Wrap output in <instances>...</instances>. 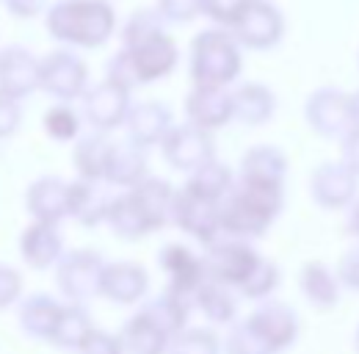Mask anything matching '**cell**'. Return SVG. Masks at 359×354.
Segmentation results:
<instances>
[{
  "label": "cell",
  "instance_id": "cell-39",
  "mask_svg": "<svg viewBox=\"0 0 359 354\" xmlns=\"http://www.w3.org/2000/svg\"><path fill=\"white\" fill-rule=\"evenodd\" d=\"M224 354H271L269 343L252 327L249 318L235 321L224 338Z\"/></svg>",
  "mask_w": 359,
  "mask_h": 354
},
{
  "label": "cell",
  "instance_id": "cell-4",
  "mask_svg": "<svg viewBox=\"0 0 359 354\" xmlns=\"http://www.w3.org/2000/svg\"><path fill=\"white\" fill-rule=\"evenodd\" d=\"M241 44L224 28H208L191 42V78L194 86L226 88L241 75Z\"/></svg>",
  "mask_w": 359,
  "mask_h": 354
},
{
  "label": "cell",
  "instance_id": "cell-9",
  "mask_svg": "<svg viewBox=\"0 0 359 354\" xmlns=\"http://www.w3.org/2000/svg\"><path fill=\"white\" fill-rule=\"evenodd\" d=\"M39 88L61 103L81 100L89 88V70L72 50H55L39 64Z\"/></svg>",
  "mask_w": 359,
  "mask_h": 354
},
{
  "label": "cell",
  "instance_id": "cell-32",
  "mask_svg": "<svg viewBox=\"0 0 359 354\" xmlns=\"http://www.w3.org/2000/svg\"><path fill=\"white\" fill-rule=\"evenodd\" d=\"M194 308L216 327H232L238 318V299H235L232 288H226L222 282H213V280H208L196 291Z\"/></svg>",
  "mask_w": 359,
  "mask_h": 354
},
{
  "label": "cell",
  "instance_id": "cell-16",
  "mask_svg": "<svg viewBox=\"0 0 359 354\" xmlns=\"http://www.w3.org/2000/svg\"><path fill=\"white\" fill-rule=\"evenodd\" d=\"M39 58L25 47H3L0 50V91L22 100L39 88Z\"/></svg>",
  "mask_w": 359,
  "mask_h": 354
},
{
  "label": "cell",
  "instance_id": "cell-46",
  "mask_svg": "<svg viewBox=\"0 0 359 354\" xmlns=\"http://www.w3.org/2000/svg\"><path fill=\"white\" fill-rule=\"evenodd\" d=\"M334 274H337L340 285H346V288H351V291H359V244L351 247V249L340 258Z\"/></svg>",
  "mask_w": 359,
  "mask_h": 354
},
{
  "label": "cell",
  "instance_id": "cell-47",
  "mask_svg": "<svg viewBox=\"0 0 359 354\" xmlns=\"http://www.w3.org/2000/svg\"><path fill=\"white\" fill-rule=\"evenodd\" d=\"M0 3L11 17H20V20H31L45 8V0H0Z\"/></svg>",
  "mask_w": 359,
  "mask_h": 354
},
{
  "label": "cell",
  "instance_id": "cell-50",
  "mask_svg": "<svg viewBox=\"0 0 359 354\" xmlns=\"http://www.w3.org/2000/svg\"><path fill=\"white\" fill-rule=\"evenodd\" d=\"M351 111H354V119H357V128H359V88L351 91Z\"/></svg>",
  "mask_w": 359,
  "mask_h": 354
},
{
  "label": "cell",
  "instance_id": "cell-23",
  "mask_svg": "<svg viewBox=\"0 0 359 354\" xmlns=\"http://www.w3.org/2000/svg\"><path fill=\"white\" fill-rule=\"evenodd\" d=\"M130 194H133V199L138 202L141 214L149 221L152 232L172 224V211H175L177 188L169 180H163V177H144L138 185L130 188Z\"/></svg>",
  "mask_w": 359,
  "mask_h": 354
},
{
  "label": "cell",
  "instance_id": "cell-41",
  "mask_svg": "<svg viewBox=\"0 0 359 354\" xmlns=\"http://www.w3.org/2000/svg\"><path fill=\"white\" fill-rule=\"evenodd\" d=\"M246 3H249V0H202V14H205L208 20H213L219 28L229 31Z\"/></svg>",
  "mask_w": 359,
  "mask_h": 354
},
{
  "label": "cell",
  "instance_id": "cell-18",
  "mask_svg": "<svg viewBox=\"0 0 359 354\" xmlns=\"http://www.w3.org/2000/svg\"><path fill=\"white\" fill-rule=\"evenodd\" d=\"M128 128V141L138 144L141 150L158 144L166 138V133L172 131V111L169 105L158 103V100H147V103H135L130 105V114L125 119Z\"/></svg>",
  "mask_w": 359,
  "mask_h": 354
},
{
  "label": "cell",
  "instance_id": "cell-19",
  "mask_svg": "<svg viewBox=\"0 0 359 354\" xmlns=\"http://www.w3.org/2000/svg\"><path fill=\"white\" fill-rule=\"evenodd\" d=\"M25 208L34 221L55 224L69 216V183L61 177H39L25 194Z\"/></svg>",
  "mask_w": 359,
  "mask_h": 354
},
{
  "label": "cell",
  "instance_id": "cell-24",
  "mask_svg": "<svg viewBox=\"0 0 359 354\" xmlns=\"http://www.w3.org/2000/svg\"><path fill=\"white\" fill-rule=\"evenodd\" d=\"M229 94H232V119L241 125L260 128L276 111V94L263 84H241Z\"/></svg>",
  "mask_w": 359,
  "mask_h": 354
},
{
  "label": "cell",
  "instance_id": "cell-49",
  "mask_svg": "<svg viewBox=\"0 0 359 354\" xmlns=\"http://www.w3.org/2000/svg\"><path fill=\"white\" fill-rule=\"evenodd\" d=\"M346 227H348V232L354 235L359 241V199L348 208V219H346Z\"/></svg>",
  "mask_w": 359,
  "mask_h": 354
},
{
  "label": "cell",
  "instance_id": "cell-33",
  "mask_svg": "<svg viewBox=\"0 0 359 354\" xmlns=\"http://www.w3.org/2000/svg\"><path fill=\"white\" fill-rule=\"evenodd\" d=\"M111 150H114V141H108L105 133L83 136L72 150V161H75V169H78L81 180L105 183V169H108Z\"/></svg>",
  "mask_w": 359,
  "mask_h": 354
},
{
  "label": "cell",
  "instance_id": "cell-27",
  "mask_svg": "<svg viewBox=\"0 0 359 354\" xmlns=\"http://www.w3.org/2000/svg\"><path fill=\"white\" fill-rule=\"evenodd\" d=\"M299 288H302V296L307 299V305L315 310H332L340 302V280L320 261L304 263L302 274H299Z\"/></svg>",
  "mask_w": 359,
  "mask_h": 354
},
{
  "label": "cell",
  "instance_id": "cell-42",
  "mask_svg": "<svg viewBox=\"0 0 359 354\" xmlns=\"http://www.w3.org/2000/svg\"><path fill=\"white\" fill-rule=\"evenodd\" d=\"M155 8L166 22H191L202 14V0H155Z\"/></svg>",
  "mask_w": 359,
  "mask_h": 354
},
{
  "label": "cell",
  "instance_id": "cell-5",
  "mask_svg": "<svg viewBox=\"0 0 359 354\" xmlns=\"http://www.w3.org/2000/svg\"><path fill=\"white\" fill-rule=\"evenodd\" d=\"M304 119L318 136L343 141L357 128L354 111H351V94L334 86H320L304 103Z\"/></svg>",
  "mask_w": 359,
  "mask_h": 354
},
{
  "label": "cell",
  "instance_id": "cell-28",
  "mask_svg": "<svg viewBox=\"0 0 359 354\" xmlns=\"http://www.w3.org/2000/svg\"><path fill=\"white\" fill-rule=\"evenodd\" d=\"M194 310V302L182 299L172 291H163L147 302H141L138 313L147 315L158 329H163L169 338H177L182 329H188V315Z\"/></svg>",
  "mask_w": 359,
  "mask_h": 354
},
{
  "label": "cell",
  "instance_id": "cell-26",
  "mask_svg": "<svg viewBox=\"0 0 359 354\" xmlns=\"http://www.w3.org/2000/svg\"><path fill=\"white\" fill-rule=\"evenodd\" d=\"M147 175V155L133 141H114L108 169H105V183L130 191Z\"/></svg>",
  "mask_w": 359,
  "mask_h": 354
},
{
  "label": "cell",
  "instance_id": "cell-20",
  "mask_svg": "<svg viewBox=\"0 0 359 354\" xmlns=\"http://www.w3.org/2000/svg\"><path fill=\"white\" fill-rule=\"evenodd\" d=\"M149 291V274L141 263L119 261L105 266L102 274V296L116 305H138Z\"/></svg>",
  "mask_w": 359,
  "mask_h": 354
},
{
  "label": "cell",
  "instance_id": "cell-21",
  "mask_svg": "<svg viewBox=\"0 0 359 354\" xmlns=\"http://www.w3.org/2000/svg\"><path fill=\"white\" fill-rule=\"evenodd\" d=\"M114 194L108 191V183L97 180H75L69 183V219L83 227H97L108 221Z\"/></svg>",
  "mask_w": 359,
  "mask_h": 354
},
{
  "label": "cell",
  "instance_id": "cell-1",
  "mask_svg": "<svg viewBox=\"0 0 359 354\" xmlns=\"http://www.w3.org/2000/svg\"><path fill=\"white\" fill-rule=\"evenodd\" d=\"M222 208V235L249 241L269 232V227L285 208V185L235 180Z\"/></svg>",
  "mask_w": 359,
  "mask_h": 354
},
{
  "label": "cell",
  "instance_id": "cell-51",
  "mask_svg": "<svg viewBox=\"0 0 359 354\" xmlns=\"http://www.w3.org/2000/svg\"><path fill=\"white\" fill-rule=\"evenodd\" d=\"M354 352L359 354V327H357V332H354Z\"/></svg>",
  "mask_w": 359,
  "mask_h": 354
},
{
  "label": "cell",
  "instance_id": "cell-48",
  "mask_svg": "<svg viewBox=\"0 0 359 354\" xmlns=\"http://www.w3.org/2000/svg\"><path fill=\"white\" fill-rule=\"evenodd\" d=\"M340 144H343V155H340V161L359 177V128H354Z\"/></svg>",
  "mask_w": 359,
  "mask_h": 354
},
{
  "label": "cell",
  "instance_id": "cell-38",
  "mask_svg": "<svg viewBox=\"0 0 359 354\" xmlns=\"http://www.w3.org/2000/svg\"><path fill=\"white\" fill-rule=\"evenodd\" d=\"M169 354H222V341L208 327H188L172 338Z\"/></svg>",
  "mask_w": 359,
  "mask_h": 354
},
{
  "label": "cell",
  "instance_id": "cell-15",
  "mask_svg": "<svg viewBox=\"0 0 359 354\" xmlns=\"http://www.w3.org/2000/svg\"><path fill=\"white\" fill-rule=\"evenodd\" d=\"M249 321L260 332V338L269 343L271 354L290 349L299 341V332H302L296 310L287 308L285 302H276V299H266L260 308L249 315Z\"/></svg>",
  "mask_w": 359,
  "mask_h": 354
},
{
  "label": "cell",
  "instance_id": "cell-25",
  "mask_svg": "<svg viewBox=\"0 0 359 354\" xmlns=\"http://www.w3.org/2000/svg\"><path fill=\"white\" fill-rule=\"evenodd\" d=\"M285 177H287V158H285L282 150H276L271 144L252 147L241 158V175H238V180L266 183V185H285Z\"/></svg>",
  "mask_w": 359,
  "mask_h": 354
},
{
  "label": "cell",
  "instance_id": "cell-44",
  "mask_svg": "<svg viewBox=\"0 0 359 354\" xmlns=\"http://www.w3.org/2000/svg\"><path fill=\"white\" fill-rule=\"evenodd\" d=\"M22 294V277L17 268L0 263V310L14 305Z\"/></svg>",
  "mask_w": 359,
  "mask_h": 354
},
{
  "label": "cell",
  "instance_id": "cell-36",
  "mask_svg": "<svg viewBox=\"0 0 359 354\" xmlns=\"http://www.w3.org/2000/svg\"><path fill=\"white\" fill-rule=\"evenodd\" d=\"M161 34H166V20L158 14V8H138L122 28V47H138Z\"/></svg>",
  "mask_w": 359,
  "mask_h": 354
},
{
  "label": "cell",
  "instance_id": "cell-29",
  "mask_svg": "<svg viewBox=\"0 0 359 354\" xmlns=\"http://www.w3.org/2000/svg\"><path fill=\"white\" fill-rule=\"evenodd\" d=\"M119 341L128 354H169V346H172V338L141 313L125 321Z\"/></svg>",
  "mask_w": 359,
  "mask_h": 354
},
{
  "label": "cell",
  "instance_id": "cell-22",
  "mask_svg": "<svg viewBox=\"0 0 359 354\" xmlns=\"http://www.w3.org/2000/svg\"><path fill=\"white\" fill-rule=\"evenodd\" d=\"M20 255L31 268H50L64 258V238L55 224L31 221L20 235Z\"/></svg>",
  "mask_w": 359,
  "mask_h": 354
},
{
  "label": "cell",
  "instance_id": "cell-14",
  "mask_svg": "<svg viewBox=\"0 0 359 354\" xmlns=\"http://www.w3.org/2000/svg\"><path fill=\"white\" fill-rule=\"evenodd\" d=\"M172 224L196 238L199 244L210 247L222 238V208L216 202L199 199L180 188L175 197V211H172Z\"/></svg>",
  "mask_w": 359,
  "mask_h": 354
},
{
  "label": "cell",
  "instance_id": "cell-2",
  "mask_svg": "<svg viewBox=\"0 0 359 354\" xmlns=\"http://www.w3.org/2000/svg\"><path fill=\"white\" fill-rule=\"evenodd\" d=\"M116 31L108 0H61L47 11V34L69 47H102Z\"/></svg>",
  "mask_w": 359,
  "mask_h": 354
},
{
  "label": "cell",
  "instance_id": "cell-31",
  "mask_svg": "<svg viewBox=\"0 0 359 354\" xmlns=\"http://www.w3.org/2000/svg\"><path fill=\"white\" fill-rule=\"evenodd\" d=\"M61 308L53 296L47 294H34L20 305V329L36 341H50L55 321L61 315Z\"/></svg>",
  "mask_w": 359,
  "mask_h": 354
},
{
  "label": "cell",
  "instance_id": "cell-10",
  "mask_svg": "<svg viewBox=\"0 0 359 354\" xmlns=\"http://www.w3.org/2000/svg\"><path fill=\"white\" fill-rule=\"evenodd\" d=\"M205 258V268H208V280L222 282L226 288L238 291L241 282L249 277V271L260 261L257 249L249 241H238V238H226L222 235L216 244L208 247Z\"/></svg>",
  "mask_w": 359,
  "mask_h": 354
},
{
  "label": "cell",
  "instance_id": "cell-7",
  "mask_svg": "<svg viewBox=\"0 0 359 354\" xmlns=\"http://www.w3.org/2000/svg\"><path fill=\"white\" fill-rule=\"evenodd\" d=\"M235 42L246 50H269L285 34V17L269 0H249L229 28Z\"/></svg>",
  "mask_w": 359,
  "mask_h": 354
},
{
  "label": "cell",
  "instance_id": "cell-8",
  "mask_svg": "<svg viewBox=\"0 0 359 354\" xmlns=\"http://www.w3.org/2000/svg\"><path fill=\"white\" fill-rule=\"evenodd\" d=\"M161 152L172 169L191 175L208 166L210 161H216V141H213V133L185 122V125H175L166 133V138L161 141Z\"/></svg>",
  "mask_w": 359,
  "mask_h": 354
},
{
  "label": "cell",
  "instance_id": "cell-37",
  "mask_svg": "<svg viewBox=\"0 0 359 354\" xmlns=\"http://www.w3.org/2000/svg\"><path fill=\"white\" fill-rule=\"evenodd\" d=\"M279 277H282V274H279L276 263L260 255V261L249 271V277L241 282L238 294H241L243 299H252V302H266L271 294L279 288Z\"/></svg>",
  "mask_w": 359,
  "mask_h": 354
},
{
  "label": "cell",
  "instance_id": "cell-3",
  "mask_svg": "<svg viewBox=\"0 0 359 354\" xmlns=\"http://www.w3.org/2000/svg\"><path fill=\"white\" fill-rule=\"evenodd\" d=\"M180 50L177 42L169 34H161L149 42L138 47H122L111 61H108V81H116L119 86L130 88L155 84L166 78L177 67Z\"/></svg>",
  "mask_w": 359,
  "mask_h": 354
},
{
  "label": "cell",
  "instance_id": "cell-6",
  "mask_svg": "<svg viewBox=\"0 0 359 354\" xmlns=\"http://www.w3.org/2000/svg\"><path fill=\"white\" fill-rule=\"evenodd\" d=\"M105 261L100 252L91 249H75L67 252L58 268H55V282L58 291L72 302V305H83L94 299L102 291V274H105Z\"/></svg>",
  "mask_w": 359,
  "mask_h": 354
},
{
  "label": "cell",
  "instance_id": "cell-34",
  "mask_svg": "<svg viewBox=\"0 0 359 354\" xmlns=\"http://www.w3.org/2000/svg\"><path fill=\"white\" fill-rule=\"evenodd\" d=\"M232 185H235L232 169L224 166V164H219V161H210L208 166L191 172V175H188V183H185L182 188H185L188 194L199 197V199H208V202L222 205L224 197L232 191Z\"/></svg>",
  "mask_w": 359,
  "mask_h": 354
},
{
  "label": "cell",
  "instance_id": "cell-12",
  "mask_svg": "<svg viewBox=\"0 0 359 354\" xmlns=\"http://www.w3.org/2000/svg\"><path fill=\"white\" fill-rule=\"evenodd\" d=\"M130 88L119 86L116 81H100L83 94V114L97 133H111L125 125L130 114Z\"/></svg>",
  "mask_w": 359,
  "mask_h": 354
},
{
  "label": "cell",
  "instance_id": "cell-45",
  "mask_svg": "<svg viewBox=\"0 0 359 354\" xmlns=\"http://www.w3.org/2000/svg\"><path fill=\"white\" fill-rule=\"evenodd\" d=\"M20 119H22L20 100H14V97L0 91V138H8L11 133H17Z\"/></svg>",
  "mask_w": 359,
  "mask_h": 354
},
{
  "label": "cell",
  "instance_id": "cell-30",
  "mask_svg": "<svg viewBox=\"0 0 359 354\" xmlns=\"http://www.w3.org/2000/svg\"><path fill=\"white\" fill-rule=\"evenodd\" d=\"M91 332H94V324H91V315L86 313V308L69 302L61 308L55 329L50 335V343L58 346L61 352H81V346L86 343Z\"/></svg>",
  "mask_w": 359,
  "mask_h": 354
},
{
  "label": "cell",
  "instance_id": "cell-43",
  "mask_svg": "<svg viewBox=\"0 0 359 354\" xmlns=\"http://www.w3.org/2000/svg\"><path fill=\"white\" fill-rule=\"evenodd\" d=\"M78 354H125V346H122L119 335H111L105 329H94Z\"/></svg>",
  "mask_w": 359,
  "mask_h": 354
},
{
  "label": "cell",
  "instance_id": "cell-13",
  "mask_svg": "<svg viewBox=\"0 0 359 354\" xmlns=\"http://www.w3.org/2000/svg\"><path fill=\"white\" fill-rule=\"evenodd\" d=\"M359 177L343 161H326L310 175V197L326 211H343L357 202Z\"/></svg>",
  "mask_w": 359,
  "mask_h": 354
},
{
  "label": "cell",
  "instance_id": "cell-35",
  "mask_svg": "<svg viewBox=\"0 0 359 354\" xmlns=\"http://www.w3.org/2000/svg\"><path fill=\"white\" fill-rule=\"evenodd\" d=\"M108 224L125 241H135V238H144V235L152 232L149 221L141 214V208H138V202L133 199L130 191L114 194V202H111V211H108Z\"/></svg>",
  "mask_w": 359,
  "mask_h": 354
},
{
  "label": "cell",
  "instance_id": "cell-40",
  "mask_svg": "<svg viewBox=\"0 0 359 354\" xmlns=\"http://www.w3.org/2000/svg\"><path fill=\"white\" fill-rule=\"evenodd\" d=\"M42 125H45V133L50 138L72 141V138H78V131H81V117L69 103H58L45 114Z\"/></svg>",
  "mask_w": 359,
  "mask_h": 354
},
{
  "label": "cell",
  "instance_id": "cell-11",
  "mask_svg": "<svg viewBox=\"0 0 359 354\" xmlns=\"http://www.w3.org/2000/svg\"><path fill=\"white\" fill-rule=\"evenodd\" d=\"M158 268L166 274V291L177 294L188 302H194L196 291L208 282L205 258L191 252L182 244H166L158 252Z\"/></svg>",
  "mask_w": 359,
  "mask_h": 354
},
{
  "label": "cell",
  "instance_id": "cell-17",
  "mask_svg": "<svg viewBox=\"0 0 359 354\" xmlns=\"http://www.w3.org/2000/svg\"><path fill=\"white\" fill-rule=\"evenodd\" d=\"M188 125L213 133L232 122V94L226 88L194 86L185 97Z\"/></svg>",
  "mask_w": 359,
  "mask_h": 354
}]
</instances>
